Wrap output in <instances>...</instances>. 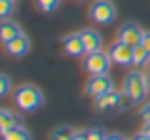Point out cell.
Wrapping results in <instances>:
<instances>
[{"label": "cell", "mask_w": 150, "mask_h": 140, "mask_svg": "<svg viewBox=\"0 0 150 140\" xmlns=\"http://www.w3.org/2000/svg\"><path fill=\"white\" fill-rule=\"evenodd\" d=\"M139 116L143 119V123H150V100L143 104V108L139 110Z\"/></svg>", "instance_id": "cell-21"}, {"label": "cell", "mask_w": 150, "mask_h": 140, "mask_svg": "<svg viewBox=\"0 0 150 140\" xmlns=\"http://www.w3.org/2000/svg\"><path fill=\"white\" fill-rule=\"evenodd\" d=\"M110 89H114V83H112L108 74H95V76H91L88 80V83H86V95L95 99V97H99V95L108 93Z\"/></svg>", "instance_id": "cell-7"}, {"label": "cell", "mask_w": 150, "mask_h": 140, "mask_svg": "<svg viewBox=\"0 0 150 140\" xmlns=\"http://www.w3.org/2000/svg\"><path fill=\"white\" fill-rule=\"evenodd\" d=\"M148 61H150L148 49L144 48L143 44L135 46V48H133V64L141 68V66H144V64H148Z\"/></svg>", "instance_id": "cell-17"}, {"label": "cell", "mask_w": 150, "mask_h": 140, "mask_svg": "<svg viewBox=\"0 0 150 140\" xmlns=\"http://www.w3.org/2000/svg\"><path fill=\"white\" fill-rule=\"evenodd\" d=\"M120 100H122V93L110 89L108 93L93 99V106L101 114H112V112H120Z\"/></svg>", "instance_id": "cell-6"}, {"label": "cell", "mask_w": 150, "mask_h": 140, "mask_svg": "<svg viewBox=\"0 0 150 140\" xmlns=\"http://www.w3.org/2000/svg\"><path fill=\"white\" fill-rule=\"evenodd\" d=\"M78 134L80 133H78L74 127L59 125V127H55V129L50 133V138L51 140H74V138H78Z\"/></svg>", "instance_id": "cell-14"}, {"label": "cell", "mask_w": 150, "mask_h": 140, "mask_svg": "<svg viewBox=\"0 0 150 140\" xmlns=\"http://www.w3.org/2000/svg\"><path fill=\"white\" fill-rule=\"evenodd\" d=\"M143 34H144V30L137 23H125V25H122L118 29V40H122V42H125V44L135 48V46L141 44Z\"/></svg>", "instance_id": "cell-8"}, {"label": "cell", "mask_w": 150, "mask_h": 140, "mask_svg": "<svg viewBox=\"0 0 150 140\" xmlns=\"http://www.w3.org/2000/svg\"><path fill=\"white\" fill-rule=\"evenodd\" d=\"M80 36H82V40H84L86 53H93V51H99V49H101L103 36L97 32L95 29H82L80 30Z\"/></svg>", "instance_id": "cell-11"}, {"label": "cell", "mask_w": 150, "mask_h": 140, "mask_svg": "<svg viewBox=\"0 0 150 140\" xmlns=\"http://www.w3.org/2000/svg\"><path fill=\"white\" fill-rule=\"evenodd\" d=\"M106 140H124V134H120V133H106Z\"/></svg>", "instance_id": "cell-24"}, {"label": "cell", "mask_w": 150, "mask_h": 140, "mask_svg": "<svg viewBox=\"0 0 150 140\" xmlns=\"http://www.w3.org/2000/svg\"><path fill=\"white\" fill-rule=\"evenodd\" d=\"M2 136L6 140H29V138H33V134H30L21 123V125H15V127H11L10 131L2 133Z\"/></svg>", "instance_id": "cell-16"}, {"label": "cell", "mask_w": 150, "mask_h": 140, "mask_svg": "<svg viewBox=\"0 0 150 140\" xmlns=\"http://www.w3.org/2000/svg\"><path fill=\"white\" fill-rule=\"evenodd\" d=\"M76 2H84V0H76Z\"/></svg>", "instance_id": "cell-26"}, {"label": "cell", "mask_w": 150, "mask_h": 140, "mask_svg": "<svg viewBox=\"0 0 150 140\" xmlns=\"http://www.w3.org/2000/svg\"><path fill=\"white\" fill-rule=\"evenodd\" d=\"M78 138H82V140H105L106 133H105V129H103L101 125L95 123V125H89V127H86L84 131H80Z\"/></svg>", "instance_id": "cell-15"}, {"label": "cell", "mask_w": 150, "mask_h": 140, "mask_svg": "<svg viewBox=\"0 0 150 140\" xmlns=\"http://www.w3.org/2000/svg\"><path fill=\"white\" fill-rule=\"evenodd\" d=\"M4 49H6V53L10 57L21 59V57H25L27 53L30 51V40L25 36V34H21V36L13 38L11 42H8V44L4 46Z\"/></svg>", "instance_id": "cell-10"}, {"label": "cell", "mask_w": 150, "mask_h": 140, "mask_svg": "<svg viewBox=\"0 0 150 140\" xmlns=\"http://www.w3.org/2000/svg\"><path fill=\"white\" fill-rule=\"evenodd\" d=\"M13 102L21 112L33 114V112L42 108V104H44V93L40 91V87H36L33 83L19 85L13 93Z\"/></svg>", "instance_id": "cell-1"}, {"label": "cell", "mask_w": 150, "mask_h": 140, "mask_svg": "<svg viewBox=\"0 0 150 140\" xmlns=\"http://www.w3.org/2000/svg\"><path fill=\"white\" fill-rule=\"evenodd\" d=\"M63 51L69 57H76V59L86 55V46H84L80 32H70L63 38Z\"/></svg>", "instance_id": "cell-9"}, {"label": "cell", "mask_w": 150, "mask_h": 140, "mask_svg": "<svg viewBox=\"0 0 150 140\" xmlns=\"http://www.w3.org/2000/svg\"><path fill=\"white\" fill-rule=\"evenodd\" d=\"M110 55L106 51H93V53H86L84 57V70L89 74V76H95V74H108L110 70Z\"/></svg>", "instance_id": "cell-3"}, {"label": "cell", "mask_w": 150, "mask_h": 140, "mask_svg": "<svg viewBox=\"0 0 150 140\" xmlns=\"http://www.w3.org/2000/svg\"><path fill=\"white\" fill-rule=\"evenodd\" d=\"M34 4H36L38 11H42V13H53L59 8L61 0H34Z\"/></svg>", "instance_id": "cell-18"}, {"label": "cell", "mask_w": 150, "mask_h": 140, "mask_svg": "<svg viewBox=\"0 0 150 140\" xmlns=\"http://www.w3.org/2000/svg\"><path fill=\"white\" fill-rule=\"evenodd\" d=\"M23 30L21 27L15 21H10V19H2V27H0V38H2V44L6 46L8 42H11L13 38L21 36Z\"/></svg>", "instance_id": "cell-12"}, {"label": "cell", "mask_w": 150, "mask_h": 140, "mask_svg": "<svg viewBox=\"0 0 150 140\" xmlns=\"http://www.w3.org/2000/svg\"><path fill=\"white\" fill-rule=\"evenodd\" d=\"M15 125H21V118L15 116L13 112L8 110V108H2V110H0V131L6 133V131H10L11 127H15Z\"/></svg>", "instance_id": "cell-13"}, {"label": "cell", "mask_w": 150, "mask_h": 140, "mask_svg": "<svg viewBox=\"0 0 150 140\" xmlns=\"http://www.w3.org/2000/svg\"><path fill=\"white\" fill-rule=\"evenodd\" d=\"M141 44H143L144 48L148 49V53H150V30H144V34H143V40H141Z\"/></svg>", "instance_id": "cell-23"}, {"label": "cell", "mask_w": 150, "mask_h": 140, "mask_svg": "<svg viewBox=\"0 0 150 140\" xmlns=\"http://www.w3.org/2000/svg\"><path fill=\"white\" fill-rule=\"evenodd\" d=\"M89 19L97 25H110L116 19V6L110 0H95L89 8Z\"/></svg>", "instance_id": "cell-4"}, {"label": "cell", "mask_w": 150, "mask_h": 140, "mask_svg": "<svg viewBox=\"0 0 150 140\" xmlns=\"http://www.w3.org/2000/svg\"><path fill=\"white\" fill-rule=\"evenodd\" d=\"M133 138H135V140L137 138H146V140H150V123H144V125H143V131H141V133H137Z\"/></svg>", "instance_id": "cell-22"}, {"label": "cell", "mask_w": 150, "mask_h": 140, "mask_svg": "<svg viewBox=\"0 0 150 140\" xmlns=\"http://www.w3.org/2000/svg\"><path fill=\"white\" fill-rule=\"evenodd\" d=\"M108 55L112 59V63L118 64V66H131L133 64V46L125 44L122 40H116L114 44H110Z\"/></svg>", "instance_id": "cell-5"}, {"label": "cell", "mask_w": 150, "mask_h": 140, "mask_svg": "<svg viewBox=\"0 0 150 140\" xmlns=\"http://www.w3.org/2000/svg\"><path fill=\"white\" fill-rule=\"evenodd\" d=\"M15 11V0H0V19H10Z\"/></svg>", "instance_id": "cell-19"}, {"label": "cell", "mask_w": 150, "mask_h": 140, "mask_svg": "<svg viewBox=\"0 0 150 140\" xmlns=\"http://www.w3.org/2000/svg\"><path fill=\"white\" fill-rule=\"evenodd\" d=\"M11 91V80L8 74H0V97L2 99H6L8 95H10Z\"/></svg>", "instance_id": "cell-20"}, {"label": "cell", "mask_w": 150, "mask_h": 140, "mask_svg": "<svg viewBox=\"0 0 150 140\" xmlns=\"http://www.w3.org/2000/svg\"><path fill=\"white\" fill-rule=\"evenodd\" d=\"M122 91L127 93L135 104H141L146 100L148 91H150V83H148V76H144L141 70H131V72L125 74L124 78V87Z\"/></svg>", "instance_id": "cell-2"}, {"label": "cell", "mask_w": 150, "mask_h": 140, "mask_svg": "<svg viewBox=\"0 0 150 140\" xmlns=\"http://www.w3.org/2000/svg\"><path fill=\"white\" fill-rule=\"evenodd\" d=\"M148 83H150V72H148Z\"/></svg>", "instance_id": "cell-25"}]
</instances>
